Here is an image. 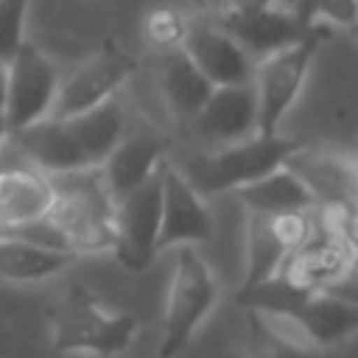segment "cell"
Returning a JSON list of instances; mask_svg holds the SVG:
<instances>
[{
    "label": "cell",
    "mask_w": 358,
    "mask_h": 358,
    "mask_svg": "<svg viewBox=\"0 0 358 358\" xmlns=\"http://www.w3.org/2000/svg\"><path fill=\"white\" fill-rule=\"evenodd\" d=\"M56 64L34 45L22 42L17 53L6 62V103L3 117L11 131H20L50 115L56 90H59Z\"/></svg>",
    "instance_id": "obj_8"
},
{
    "label": "cell",
    "mask_w": 358,
    "mask_h": 358,
    "mask_svg": "<svg viewBox=\"0 0 358 358\" xmlns=\"http://www.w3.org/2000/svg\"><path fill=\"white\" fill-rule=\"evenodd\" d=\"M274 3H280V6H285V8H291V6H294V0H274Z\"/></svg>",
    "instance_id": "obj_29"
},
{
    "label": "cell",
    "mask_w": 358,
    "mask_h": 358,
    "mask_svg": "<svg viewBox=\"0 0 358 358\" xmlns=\"http://www.w3.org/2000/svg\"><path fill=\"white\" fill-rule=\"evenodd\" d=\"M213 11H227V8H246V6H260V3H271V0H210Z\"/></svg>",
    "instance_id": "obj_26"
},
{
    "label": "cell",
    "mask_w": 358,
    "mask_h": 358,
    "mask_svg": "<svg viewBox=\"0 0 358 358\" xmlns=\"http://www.w3.org/2000/svg\"><path fill=\"white\" fill-rule=\"evenodd\" d=\"M291 11L305 31H310V25L316 20H327L333 25L352 28L355 17H358V0H294Z\"/></svg>",
    "instance_id": "obj_23"
},
{
    "label": "cell",
    "mask_w": 358,
    "mask_h": 358,
    "mask_svg": "<svg viewBox=\"0 0 358 358\" xmlns=\"http://www.w3.org/2000/svg\"><path fill=\"white\" fill-rule=\"evenodd\" d=\"M53 204L45 215L59 243L78 252L112 249V218L115 199L109 196L101 171L84 168L70 173H53Z\"/></svg>",
    "instance_id": "obj_2"
},
{
    "label": "cell",
    "mask_w": 358,
    "mask_h": 358,
    "mask_svg": "<svg viewBox=\"0 0 358 358\" xmlns=\"http://www.w3.org/2000/svg\"><path fill=\"white\" fill-rule=\"evenodd\" d=\"M126 131V112L112 95L103 103L70 115V117H42L20 131L14 140L28 162L48 176L70 173L84 168H98L106 154L117 145Z\"/></svg>",
    "instance_id": "obj_1"
},
{
    "label": "cell",
    "mask_w": 358,
    "mask_h": 358,
    "mask_svg": "<svg viewBox=\"0 0 358 358\" xmlns=\"http://www.w3.org/2000/svg\"><path fill=\"white\" fill-rule=\"evenodd\" d=\"M282 168L305 185L313 207H355L358 171L350 154L327 145L296 143V148L282 159Z\"/></svg>",
    "instance_id": "obj_12"
},
{
    "label": "cell",
    "mask_w": 358,
    "mask_h": 358,
    "mask_svg": "<svg viewBox=\"0 0 358 358\" xmlns=\"http://www.w3.org/2000/svg\"><path fill=\"white\" fill-rule=\"evenodd\" d=\"M159 168L143 185H137L131 193L115 201L112 252L120 260V266H126L129 271H145L157 255L159 199H162Z\"/></svg>",
    "instance_id": "obj_9"
},
{
    "label": "cell",
    "mask_w": 358,
    "mask_h": 358,
    "mask_svg": "<svg viewBox=\"0 0 358 358\" xmlns=\"http://www.w3.org/2000/svg\"><path fill=\"white\" fill-rule=\"evenodd\" d=\"M162 199H159V229L157 252L171 246L207 243L213 238V215L201 201L193 182L171 162H162Z\"/></svg>",
    "instance_id": "obj_11"
},
{
    "label": "cell",
    "mask_w": 358,
    "mask_h": 358,
    "mask_svg": "<svg viewBox=\"0 0 358 358\" xmlns=\"http://www.w3.org/2000/svg\"><path fill=\"white\" fill-rule=\"evenodd\" d=\"M3 103H6V62H0V115H3Z\"/></svg>",
    "instance_id": "obj_27"
},
{
    "label": "cell",
    "mask_w": 358,
    "mask_h": 358,
    "mask_svg": "<svg viewBox=\"0 0 358 358\" xmlns=\"http://www.w3.org/2000/svg\"><path fill=\"white\" fill-rule=\"evenodd\" d=\"M316 229L313 210H288V213H246V268L241 294H249L268 282L282 260L305 243Z\"/></svg>",
    "instance_id": "obj_5"
},
{
    "label": "cell",
    "mask_w": 358,
    "mask_h": 358,
    "mask_svg": "<svg viewBox=\"0 0 358 358\" xmlns=\"http://www.w3.org/2000/svg\"><path fill=\"white\" fill-rule=\"evenodd\" d=\"M296 148V140L280 137V134H252L246 140L218 145L210 154L201 157L196 165V190L201 193H218V190H235L241 185H249L274 168L282 165V159Z\"/></svg>",
    "instance_id": "obj_6"
},
{
    "label": "cell",
    "mask_w": 358,
    "mask_h": 358,
    "mask_svg": "<svg viewBox=\"0 0 358 358\" xmlns=\"http://www.w3.org/2000/svg\"><path fill=\"white\" fill-rule=\"evenodd\" d=\"M215 296L218 288L207 260L193 246H179L165 296L159 358H176L190 344L199 324L213 310Z\"/></svg>",
    "instance_id": "obj_4"
},
{
    "label": "cell",
    "mask_w": 358,
    "mask_h": 358,
    "mask_svg": "<svg viewBox=\"0 0 358 358\" xmlns=\"http://www.w3.org/2000/svg\"><path fill=\"white\" fill-rule=\"evenodd\" d=\"M137 70L134 56L120 48L117 42H106L101 50H95L90 59H84L67 78L59 81L50 117H70L81 115L106 98H112Z\"/></svg>",
    "instance_id": "obj_10"
},
{
    "label": "cell",
    "mask_w": 358,
    "mask_h": 358,
    "mask_svg": "<svg viewBox=\"0 0 358 358\" xmlns=\"http://www.w3.org/2000/svg\"><path fill=\"white\" fill-rule=\"evenodd\" d=\"M355 260V243L347 238H336L327 232H316L299 243L277 268L271 280L285 285L288 291H319L333 288L344 277H350Z\"/></svg>",
    "instance_id": "obj_13"
},
{
    "label": "cell",
    "mask_w": 358,
    "mask_h": 358,
    "mask_svg": "<svg viewBox=\"0 0 358 358\" xmlns=\"http://www.w3.org/2000/svg\"><path fill=\"white\" fill-rule=\"evenodd\" d=\"M313 53H316V39L313 34H308L299 42L255 62L252 90L257 101V131L260 134H277L282 117L288 115V109L302 92Z\"/></svg>",
    "instance_id": "obj_7"
},
{
    "label": "cell",
    "mask_w": 358,
    "mask_h": 358,
    "mask_svg": "<svg viewBox=\"0 0 358 358\" xmlns=\"http://www.w3.org/2000/svg\"><path fill=\"white\" fill-rule=\"evenodd\" d=\"M243 308L246 358H322V347L285 308L257 302H249Z\"/></svg>",
    "instance_id": "obj_16"
},
{
    "label": "cell",
    "mask_w": 358,
    "mask_h": 358,
    "mask_svg": "<svg viewBox=\"0 0 358 358\" xmlns=\"http://www.w3.org/2000/svg\"><path fill=\"white\" fill-rule=\"evenodd\" d=\"M215 25H221L243 50L252 62H260L263 56L282 50L310 31H305L294 11L280 6V3H260V6H246V8H227L215 11L213 17Z\"/></svg>",
    "instance_id": "obj_14"
},
{
    "label": "cell",
    "mask_w": 358,
    "mask_h": 358,
    "mask_svg": "<svg viewBox=\"0 0 358 358\" xmlns=\"http://www.w3.org/2000/svg\"><path fill=\"white\" fill-rule=\"evenodd\" d=\"M187 25H190V22L185 20L182 11L168 8V6H159V8H154V11L145 17V39H148L154 48H159V50L176 48V45H182Z\"/></svg>",
    "instance_id": "obj_24"
},
{
    "label": "cell",
    "mask_w": 358,
    "mask_h": 358,
    "mask_svg": "<svg viewBox=\"0 0 358 358\" xmlns=\"http://www.w3.org/2000/svg\"><path fill=\"white\" fill-rule=\"evenodd\" d=\"M165 143L154 131H134L117 140V145L106 154V159L98 165L101 179L109 190V196L117 201L126 193H131L137 185H143L165 159Z\"/></svg>",
    "instance_id": "obj_18"
},
{
    "label": "cell",
    "mask_w": 358,
    "mask_h": 358,
    "mask_svg": "<svg viewBox=\"0 0 358 358\" xmlns=\"http://www.w3.org/2000/svg\"><path fill=\"white\" fill-rule=\"evenodd\" d=\"M246 213H288V210H313V199L305 185L288 171L274 168L271 173L241 185L232 190Z\"/></svg>",
    "instance_id": "obj_22"
},
{
    "label": "cell",
    "mask_w": 358,
    "mask_h": 358,
    "mask_svg": "<svg viewBox=\"0 0 358 358\" xmlns=\"http://www.w3.org/2000/svg\"><path fill=\"white\" fill-rule=\"evenodd\" d=\"M6 137H8V126H6V117L0 115V145L6 143Z\"/></svg>",
    "instance_id": "obj_28"
},
{
    "label": "cell",
    "mask_w": 358,
    "mask_h": 358,
    "mask_svg": "<svg viewBox=\"0 0 358 358\" xmlns=\"http://www.w3.org/2000/svg\"><path fill=\"white\" fill-rule=\"evenodd\" d=\"M182 50L190 56V62L201 70V76L213 87L252 81L255 62L213 20L210 22H190L185 31V39H182Z\"/></svg>",
    "instance_id": "obj_17"
},
{
    "label": "cell",
    "mask_w": 358,
    "mask_h": 358,
    "mask_svg": "<svg viewBox=\"0 0 358 358\" xmlns=\"http://www.w3.org/2000/svg\"><path fill=\"white\" fill-rule=\"evenodd\" d=\"M157 87H159V95H162L168 112L182 123L193 120V115L201 109V103L207 101V95L213 90V84L190 62V56L182 50V45L165 48L159 53Z\"/></svg>",
    "instance_id": "obj_20"
},
{
    "label": "cell",
    "mask_w": 358,
    "mask_h": 358,
    "mask_svg": "<svg viewBox=\"0 0 358 358\" xmlns=\"http://www.w3.org/2000/svg\"><path fill=\"white\" fill-rule=\"evenodd\" d=\"M50 347L62 355H98L115 358L129 350L137 336V319L131 313L106 310L95 294L84 285H73L48 310Z\"/></svg>",
    "instance_id": "obj_3"
},
{
    "label": "cell",
    "mask_w": 358,
    "mask_h": 358,
    "mask_svg": "<svg viewBox=\"0 0 358 358\" xmlns=\"http://www.w3.org/2000/svg\"><path fill=\"white\" fill-rule=\"evenodd\" d=\"M31 0H0V62H8L25 42V14Z\"/></svg>",
    "instance_id": "obj_25"
},
{
    "label": "cell",
    "mask_w": 358,
    "mask_h": 358,
    "mask_svg": "<svg viewBox=\"0 0 358 358\" xmlns=\"http://www.w3.org/2000/svg\"><path fill=\"white\" fill-rule=\"evenodd\" d=\"M76 255L70 249L48 246L14 232L0 235V280L6 282H36L70 268Z\"/></svg>",
    "instance_id": "obj_21"
},
{
    "label": "cell",
    "mask_w": 358,
    "mask_h": 358,
    "mask_svg": "<svg viewBox=\"0 0 358 358\" xmlns=\"http://www.w3.org/2000/svg\"><path fill=\"white\" fill-rule=\"evenodd\" d=\"M53 204V182L34 165L0 168V224L6 229L42 221Z\"/></svg>",
    "instance_id": "obj_19"
},
{
    "label": "cell",
    "mask_w": 358,
    "mask_h": 358,
    "mask_svg": "<svg viewBox=\"0 0 358 358\" xmlns=\"http://www.w3.org/2000/svg\"><path fill=\"white\" fill-rule=\"evenodd\" d=\"M3 232H6V227H3V224H0V235H3Z\"/></svg>",
    "instance_id": "obj_30"
},
{
    "label": "cell",
    "mask_w": 358,
    "mask_h": 358,
    "mask_svg": "<svg viewBox=\"0 0 358 358\" xmlns=\"http://www.w3.org/2000/svg\"><path fill=\"white\" fill-rule=\"evenodd\" d=\"M190 126L193 134L213 148L257 134V101L252 81L213 87L201 109L193 115Z\"/></svg>",
    "instance_id": "obj_15"
}]
</instances>
